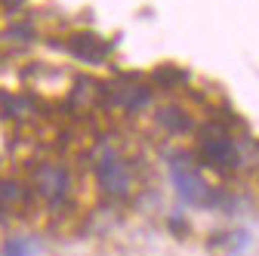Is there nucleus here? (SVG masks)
<instances>
[{"instance_id": "1", "label": "nucleus", "mask_w": 259, "mask_h": 256, "mask_svg": "<svg viewBox=\"0 0 259 256\" xmlns=\"http://www.w3.org/2000/svg\"><path fill=\"white\" fill-rule=\"evenodd\" d=\"M198 157L219 173H232L244 164V148L222 123H204L198 130Z\"/></svg>"}, {"instance_id": "2", "label": "nucleus", "mask_w": 259, "mask_h": 256, "mask_svg": "<svg viewBox=\"0 0 259 256\" xmlns=\"http://www.w3.org/2000/svg\"><path fill=\"white\" fill-rule=\"evenodd\" d=\"M167 164H170V179H173V188H176V195L191 204V207H213L222 195L216 188H210L198 167H194V157L188 151H170L167 157Z\"/></svg>"}, {"instance_id": "3", "label": "nucleus", "mask_w": 259, "mask_h": 256, "mask_svg": "<svg viewBox=\"0 0 259 256\" xmlns=\"http://www.w3.org/2000/svg\"><path fill=\"white\" fill-rule=\"evenodd\" d=\"M93 170H96V182H99V188L108 198H114V201L130 198V191H133V170H130L126 157L117 148L102 145L93 157Z\"/></svg>"}, {"instance_id": "4", "label": "nucleus", "mask_w": 259, "mask_h": 256, "mask_svg": "<svg viewBox=\"0 0 259 256\" xmlns=\"http://www.w3.org/2000/svg\"><path fill=\"white\" fill-rule=\"evenodd\" d=\"M99 96H102L105 105H114L126 114H136V111L148 108L151 87L145 80H105L99 87Z\"/></svg>"}, {"instance_id": "5", "label": "nucleus", "mask_w": 259, "mask_h": 256, "mask_svg": "<svg viewBox=\"0 0 259 256\" xmlns=\"http://www.w3.org/2000/svg\"><path fill=\"white\" fill-rule=\"evenodd\" d=\"M34 188L44 198L50 210H59L68 204V191H71V170L65 164H40L34 170Z\"/></svg>"}, {"instance_id": "6", "label": "nucleus", "mask_w": 259, "mask_h": 256, "mask_svg": "<svg viewBox=\"0 0 259 256\" xmlns=\"http://www.w3.org/2000/svg\"><path fill=\"white\" fill-rule=\"evenodd\" d=\"M65 47H68L71 56H77L83 62H102L111 53V44L102 40L96 31H77V34L68 37V44H65Z\"/></svg>"}, {"instance_id": "7", "label": "nucleus", "mask_w": 259, "mask_h": 256, "mask_svg": "<svg viewBox=\"0 0 259 256\" xmlns=\"http://www.w3.org/2000/svg\"><path fill=\"white\" fill-rule=\"evenodd\" d=\"M157 126L167 133H191L194 130V120L182 105H164L157 111Z\"/></svg>"}, {"instance_id": "8", "label": "nucleus", "mask_w": 259, "mask_h": 256, "mask_svg": "<svg viewBox=\"0 0 259 256\" xmlns=\"http://www.w3.org/2000/svg\"><path fill=\"white\" fill-rule=\"evenodd\" d=\"M40 253V241L31 235H10L0 247V256H37Z\"/></svg>"}, {"instance_id": "9", "label": "nucleus", "mask_w": 259, "mask_h": 256, "mask_svg": "<svg viewBox=\"0 0 259 256\" xmlns=\"http://www.w3.org/2000/svg\"><path fill=\"white\" fill-rule=\"evenodd\" d=\"M28 191L19 179H0V207H19L25 204Z\"/></svg>"}, {"instance_id": "10", "label": "nucleus", "mask_w": 259, "mask_h": 256, "mask_svg": "<svg viewBox=\"0 0 259 256\" xmlns=\"http://www.w3.org/2000/svg\"><path fill=\"white\" fill-rule=\"evenodd\" d=\"M247 241H250V235H247V232H241V229L225 232V235H216V238H213V244L225 247V253H241V250L247 247Z\"/></svg>"}]
</instances>
